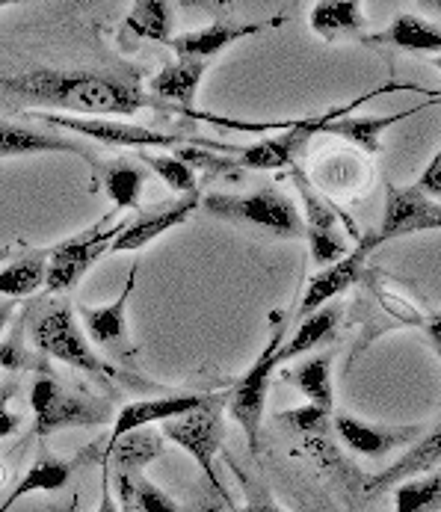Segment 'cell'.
Masks as SVG:
<instances>
[{"label": "cell", "instance_id": "23", "mask_svg": "<svg viewBox=\"0 0 441 512\" xmlns=\"http://www.w3.org/2000/svg\"><path fill=\"white\" fill-rule=\"evenodd\" d=\"M424 107V104H421ZM421 107H415V110H421ZM415 110H403V113H394V116H350V113H344V116H338L335 122H329L326 125V137H341V140H347L350 146L356 148V151H362V154H379L382 151V134L391 128V125H397V122H403V119H409Z\"/></svg>", "mask_w": 441, "mask_h": 512}, {"label": "cell", "instance_id": "24", "mask_svg": "<svg viewBox=\"0 0 441 512\" xmlns=\"http://www.w3.org/2000/svg\"><path fill=\"white\" fill-rule=\"evenodd\" d=\"M341 317H344V305L335 299V302H326L320 305L317 311H311L308 317L299 320V329L294 332L291 341L282 344V353H279V362H294L299 356L317 350L320 344H326L338 326H341Z\"/></svg>", "mask_w": 441, "mask_h": 512}, {"label": "cell", "instance_id": "6", "mask_svg": "<svg viewBox=\"0 0 441 512\" xmlns=\"http://www.w3.org/2000/svg\"><path fill=\"white\" fill-rule=\"evenodd\" d=\"M282 344H285V326L276 329V335L270 338L264 353L255 359V365L234 382V388L225 397V409H228L231 421L246 433V444H249L252 456L261 453V421H264V409H267V397H270L273 370L282 365L279 362Z\"/></svg>", "mask_w": 441, "mask_h": 512}, {"label": "cell", "instance_id": "14", "mask_svg": "<svg viewBox=\"0 0 441 512\" xmlns=\"http://www.w3.org/2000/svg\"><path fill=\"white\" fill-rule=\"evenodd\" d=\"M211 397H214V391L211 394H175V397H157V400L128 403V406H122L116 412V421H113V430L107 436V444L119 441L128 433H137V430H143L148 424H163V421H175V418H181L187 412H196Z\"/></svg>", "mask_w": 441, "mask_h": 512}, {"label": "cell", "instance_id": "15", "mask_svg": "<svg viewBox=\"0 0 441 512\" xmlns=\"http://www.w3.org/2000/svg\"><path fill=\"white\" fill-rule=\"evenodd\" d=\"M282 18H270V21H258V24H234V21H217L211 27L202 30H187L181 36H172L169 48L181 57V60H196V63H208L211 57H217L225 51L231 42L255 36L261 30H273L279 27Z\"/></svg>", "mask_w": 441, "mask_h": 512}, {"label": "cell", "instance_id": "36", "mask_svg": "<svg viewBox=\"0 0 441 512\" xmlns=\"http://www.w3.org/2000/svg\"><path fill=\"white\" fill-rule=\"evenodd\" d=\"M329 418L332 412H320L314 406H302V409H288L279 415L282 424L294 427L296 433H305V436H326V427H329Z\"/></svg>", "mask_w": 441, "mask_h": 512}, {"label": "cell", "instance_id": "27", "mask_svg": "<svg viewBox=\"0 0 441 512\" xmlns=\"http://www.w3.org/2000/svg\"><path fill=\"white\" fill-rule=\"evenodd\" d=\"M160 453H163V436H151V433L137 430V433H128L119 441L107 444L98 453V459H101V465L113 468V474H140Z\"/></svg>", "mask_w": 441, "mask_h": 512}, {"label": "cell", "instance_id": "40", "mask_svg": "<svg viewBox=\"0 0 441 512\" xmlns=\"http://www.w3.org/2000/svg\"><path fill=\"white\" fill-rule=\"evenodd\" d=\"M243 512H285L273 498H261V501H252V504H246Z\"/></svg>", "mask_w": 441, "mask_h": 512}, {"label": "cell", "instance_id": "21", "mask_svg": "<svg viewBox=\"0 0 441 512\" xmlns=\"http://www.w3.org/2000/svg\"><path fill=\"white\" fill-rule=\"evenodd\" d=\"M205 72H208V63H196V60L169 63L163 72L151 77L148 95L169 104V107H178V116H181L184 110H193Z\"/></svg>", "mask_w": 441, "mask_h": 512}, {"label": "cell", "instance_id": "35", "mask_svg": "<svg viewBox=\"0 0 441 512\" xmlns=\"http://www.w3.org/2000/svg\"><path fill=\"white\" fill-rule=\"evenodd\" d=\"M137 160L151 169L166 187H172L178 196H196L199 187H196V169L187 166L178 154H148V151H140Z\"/></svg>", "mask_w": 441, "mask_h": 512}, {"label": "cell", "instance_id": "29", "mask_svg": "<svg viewBox=\"0 0 441 512\" xmlns=\"http://www.w3.org/2000/svg\"><path fill=\"white\" fill-rule=\"evenodd\" d=\"M45 151H66V154H89L74 140H63L36 128H24L15 122H0V160L9 157H27V154H45Z\"/></svg>", "mask_w": 441, "mask_h": 512}, {"label": "cell", "instance_id": "39", "mask_svg": "<svg viewBox=\"0 0 441 512\" xmlns=\"http://www.w3.org/2000/svg\"><path fill=\"white\" fill-rule=\"evenodd\" d=\"M110 468L104 465V480H101V501H98V510L95 512H134L131 510V501L125 498V495H119V501H116V495H113V489H110Z\"/></svg>", "mask_w": 441, "mask_h": 512}, {"label": "cell", "instance_id": "30", "mask_svg": "<svg viewBox=\"0 0 441 512\" xmlns=\"http://www.w3.org/2000/svg\"><path fill=\"white\" fill-rule=\"evenodd\" d=\"M285 379L308 400V406H314L320 412H332L335 394H332V359L329 356L305 359L302 365L288 370Z\"/></svg>", "mask_w": 441, "mask_h": 512}, {"label": "cell", "instance_id": "41", "mask_svg": "<svg viewBox=\"0 0 441 512\" xmlns=\"http://www.w3.org/2000/svg\"><path fill=\"white\" fill-rule=\"evenodd\" d=\"M9 317H12V302H0V332L9 323Z\"/></svg>", "mask_w": 441, "mask_h": 512}, {"label": "cell", "instance_id": "33", "mask_svg": "<svg viewBox=\"0 0 441 512\" xmlns=\"http://www.w3.org/2000/svg\"><path fill=\"white\" fill-rule=\"evenodd\" d=\"M116 489L131 501L134 512H184L160 486H154L143 474H116Z\"/></svg>", "mask_w": 441, "mask_h": 512}, {"label": "cell", "instance_id": "10", "mask_svg": "<svg viewBox=\"0 0 441 512\" xmlns=\"http://www.w3.org/2000/svg\"><path fill=\"white\" fill-rule=\"evenodd\" d=\"M296 175V190H299V199H302V225H305V234L308 237V249H311V261L320 264V267H329L335 261H341L350 249L347 243V234L341 228L338 220V211L317 193V187L308 184V178L302 172Z\"/></svg>", "mask_w": 441, "mask_h": 512}, {"label": "cell", "instance_id": "32", "mask_svg": "<svg viewBox=\"0 0 441 512\" xmlns=\"http://www.w3.org/2000/svg\"><path fill=\"white\" fill-rule=\"evenodd\" d=\"M122 27L128 33H134L137 39L169 45L172 42V30H175V9L166 0H140V3L131 6V12H128Z\"/></svg>", "mask_w": 441, "mask_h": 512}, {"label": "cell", "instance_id": "19", "mask_svg": "<svg viewBox=\"0 0 441 512\" xmlns=\"http://www.w3.org/2000/svg\"><path fill=\"white\" fill-rule=\"evenodd\" d=\"M314 184L332 196L353 199L370 184V166L362 151L341 148L314 163Z\"/></svg>", "mask_w": 441, "mask_h": 512}, {"label": "cell", "instance_id": "20", "mask_svg": "<svg viewBox=\"0 0 441 512\" xmlns=\"http://www.w3.org/2000/svg\"><path fill=\"white\" fill-rule=\"evenodd\" d=\"M365 45H379V48H394V51H409V54H439L441 51V30L439 24L403 12L397 15L385 30L362 36Z\"/></svg>", "mask_w": 441, "mask_h": 512}, {"label": "cell", "instance_id": "4", "mask_svg": "<svg viewBox=\"0 0 441 512\" xmlns=\"http://www.w3.org/2000/svg\"><path fill=\"white\" fill-rule=\"evenodd\" d=\"M202 205L211 217L225 222H249L276 237L296 240L305 234L302 211L279 187H261L255 193H211L202 199Z\"/></svg>", "mask_w": 441, "mask_h": 512}, {"label": "cell", "instance_id": "22", "mask_svg": "<svg viewBox=\"0 0 441 512\" xmlns=\"http://www.w3.org/2000/svg\"><path fill=\"white\" fill-rule=\"evenodd\" d=\"M441 459V433L439 427L433 433H427L424 439L418 441L406 456H400L391 468H385L382 474H376L370 480L368 495H379L391 486H400L406 480H415V477H424L430 471H439Z\"/></svg>", "mask_w": 441, "mask_h": 512}, {"label": "cell", "instance_id": "34", "mask_svg": "<svg viewBox=\"0 0 441 512\" xmlns=\"http://www.w3.org/2000/svg\"><path fill=\"white\" fill-rule=\"evenodd\" d=\"M441 510V477L430 471L424 477L406 480L394 492V512H439Z\"/></svg>", "mask_w": 441, "mask_h": 512}, {"label": "cell", "instance_id": "43", "mask_svg": "<svg viewBox=\"0 0 441 512\" xmlns=\"http://www.w3.org/2000/svg\"><path fill=\"white\" fill-rule=\"evenodd\" d=\"M6 483V468H3V462H0V486Z\"/></svg>", "mask_w": 441, "mask_h": 512}, {"label": "cell", "instance_id": "1", "mask_svg": "<svg viewBox=\"0 0 441 512\" xmlns=\"http://www.w3.org/2000/svg\"><path fill=\"white\" fill-rule=\"evenodd\" d=\"M9 95L27 98L33 104H48L69 110L80 119H131L140 110L175 113L157 98H151L137 80L101 72H66V69H36V72L0 77Z\"/></svg>", "mask_w": 441, "mask_h": 512}, {"label": "cell", "instance_id": "13", "mask_svg": "<svg viewBox=\"0 0 441 512\" xmlns=\"http://www.w3.org/2000/svg\"><path fill=\"white\" fill-rule=\"evenodd\" d=\"M199 208V193L196 196H178L172 202H163L151 211H143L134 222H128L119 237L110 243L107 255H119V252H137L148 246L151 240H157L160 234H166L169 228L175 225H184V222L193 217V211Z\"/></svg>", "mask_w": 441, "mask_h": 512}, {"label": "cell", "instance_id": "3", "mask_svg": "<svg viewBox=\"0 0 441 512\" xmlns=\"http://www.w3.org/2000/svg\"><path fill=\"white\" fill-rule=\"evenodd\" d=\"M30 119L54 125V128H66L74 131L92 143H104L113 148H214V151H237V146H225V143H214L205 137H190V134H166L157 128H146V125H134L128 119H80V116H60V113H30Z\"/></svg>", "mask_w": 441, "mask_h": 512}, {"label": "cell", "instance_id": "16", "mask_svg": "<svg viewBox=\"0 0 441 512\" xmlns=\"http://www.w3.org/2000/svg\"><path fill=\"white\" fill-rule=\"evenodd\" d=\"M98 441L95 444H89V447H83L80 453H74V456H42L39 462H33V468L15 483V489H12V495L3 501V507L0 512H9L21 498H27V495H36V492H60V489H66L69 486V480L74 477V471H80L86 462H89V456H95L98 453Z\"/></svg>", "mask_w": 441, "mask_h": 512}, {"label": "cell", "instance_id": "28", "mask_svg": "<svg viewBox=\"0 0 441 512\" xmlns=\"http://www.w3.org/2000/svg\"><path fill=\"white\" fill-rule=\"evenodd\" d=\"M101 187L104 193L113 199L116 205V214L119 211H137L140 208V196H143V184H146L148 172L140 160H128V157H119V160H110L101 166Z\"/></svg>", "mask_w": 441, "mask_h": 512}, {"label": "cell", "instance_id": "2", "mask_svg": "<svg viewBox=\"0 0 441 512\" xmlns=\"http://www.w3.org/2000/svg\"><path fill=\"white\" fill-rule=\"evenodd\" d=\"M397 89H415V86L388 83V86H379V89H373L368 95H359V98L350 101V104H338V107H332V110H326V113H320V116L299 119V122H285V125H270V128H285V131H282L279 137H267V140H261V143H255V146L240 148L234 166H237V169H261V172L285 169V166H291L296 157L305 151V146H308L314 137H320V134L326 131L329 122H335V119L344 116V113H353L359 104H365V101L382 95V92H397Z\"/></svg>", "mask_w": 441, "mask_h": 512}, {"label": "cell", "instance_id": "7", "mask_svg": "<svg viewBox=\"0 0 441 512\" xmlns=\"http://www.w3.org/2000/svg\"><path fill=\"white\" fill-rule=\"evenodd\" d=\"M116 211H110L104 220L89 225L86 231L74 234L69 240L57 243L54 249H48V273H45V291L48 293H66L107 255L110 243L119 237V231L128 222H113Z\"/></svg>", "mask_w": 441, "mask_h": 512}, {"label": "cell", "instance_id": "38", "mask_svg": "<svg viewBox=\"0 0 441 512\" xmlns=\"http://www.w3.org/2000/svg\"><path fill=\"white\" fill-rule=\"evenodd\" d=\"M12 397H15V385L3 382V385H0V439L15 436L18 427H21V415L9 409V400H12Z\"/></svg>", "mask_w": 441, "mask_h": 512}, {"label": "cell", "instance_id": "5", "mask_svg": "<svg viewBox=\"0 0 441 512\" xmlns=\"http://www.w3.org/2000/svg\"><path fill=\"white\" fill-rule=\"evenodd\" d=\"M33 403V433L51 436L72 427H101L110 421V406L86 391L66 388L57 376L42 373L30 388Z\"/></svg>", "mask_w": 441, "mask_h": 512}, {"label": "cell", "instance_id": "25", "mask_svg": "<svg viewBox=\"0 0 441 512\" xmlns=\"http://www.w3.org/2000/svg\"><path fill=\"white\" fill-rule=\"evenodd\" d=\"M362 285H365L370 291V296L376 299L379 311L391 317V320H388L391 326H415V329H427V326H430L433 314H424L406 293L397 291V288L391 285V279H388L379 267H368V270L362 273Z\"/></svg>", "mask_w": 441, "mask_h": 512}, {"label": "cell", "instance_id": "26", "mask_svg": "<svg viewBox=\"0 0 441 512\" xmlns=\"http://www.w3.org/2000/svg\"><path fill=\"white\" fill-rule=\"evenodd\" d=\"M311 30L326 39V42H338L347 36H359L368 27L365 9L356 0H326V3H314L308 12Z\"/></svg>", "mask_w": 441, "mask_h": 512}, {"label": "cell", "instance_id": "18", "mask_svg": "<svg viewBox=\"0 0 441 512\" xmlns=\"http://www.w3.org/2000/svg\"><path fill=\"white\" fill-rule=\"evenodd\" d=\"M335 430L341 441L359 453V456H368V459H382L388 456L394 447L400 444H409L421 433V427H388V424H370V421H362L356 415H335Z\"/></svg>", "mask_w": 441, "mask_h": 512}, {"label": "cell", "instance_id": "42", "mask_svg": "<svg viewBox=\"0 0 441 512\" xmlns=\"http://www.w3.org/2000/svg\"><path fill=\"white\" fill-rule=\"evenodd\" d=\"M202 512H228V510L222 507L220 501H211V504H205V507H202Z\"/></svg>", "mask_w": 441, "mask_h": 512}, {"label": "cell", "instance_id": "8", "mask_svg": "<svg viewBox=\"0 0 441 512\" xmlns=\"http://www.w3.org/2000/svg\"><path fill=\"white\" fill-rule=\"evenodd\" d=\"M33 344L63 362V365H72L77 370H86V373H95V376H116V367L107 365L95 350L92 344L86 341V335L80 332L77 326V317H74L72 305L57 299L51 302L33 323Z\"/></svg>", "mask_w": 441, "mask_h": 512}, {"label": "cell", "instance_id": "17", "mask_svg": "<svg viewBox=\"0 0 441 512\" xmlns=\"http://www.w3.org/2000/svg\"><path fill=\"white\" fill-rule=\"evenodd\" d=\"M137 270L140 264L131 267L128 273V285L116 296V302L110 305H98V308H86L80 305V320H83V335L89 344L101 347V350H122L128 341V299L137 288Z\"/></svg>", "mask_w": 441, "mask_h": 512}, {"label": "cell", "instance_id": "37", "mask_svg": "<svg viewBox=\"0 0 441 512\" xmlns=\"http://www.w3.org/2000/svg\"><path fill=\"white\" fill-rule=\"evenodd\" d=\"M421 196H427L430 202H439L441 196V154L436 151L427 163V169L421 172V178L412 184Z\"/></svg>", "mask_w": 441, "mask_h": 512}, {"label": "cell", "instance_id": "9", "mask_svg": "<svg viewBox=\"0 0 441 512\" xmlns=\"http://www.w3.org/2000/svg\"><path fill=\"white\" fill-rule=\"evenodd\" d=\"M225 397L222 391H214V397L196 409V412H187L175 421H163V439H169L172 444L184 447L196 465L202 468V474L208 477L211 489L222 495V501L228 504V495H225V486L217 477V468H214V456L222 447V439H225V427H222V409H225Z\"/></svg>", "mask_w": 441, "mask_h": 512}, {"label": "cell", "instance_id": "31", "mask_svg": "<svg viewBox=\"0 0 441 512\" xmlns=\"http://www.w3.org/2000/svg\"><path fill=\"white\" fill-rule=\"evenodd\" d=\"M45 273H48V249L24 252L21 258L0 267V296L18 299L36 293L45 285Z\"/></svg>", "mask_w": 441, "mask_h": 512}, {"label": "cell", "instance_id": "11", "mask_svg": "<svg viewBox=\"0 0 441 512\" xmlns=\"http://www.w3.org/2000/svg\"><path fill=\"white\" fill-rule=\"evenodd\" d=\"M441 208L439 202H430L415 187H385V214L379 222V231H373L376 243H388L397 237H409L418 231H439Z\"/></svg>", "mask_w": 441, "mask_h": 512}, {"label": "cell", "instance_id": "44", "mask_svg": "<svg viewBox=\"0 0 441 512\" xmlns=\"http://www.w3.org/2000/svg\"><path fill=\"white\" fill-rule=\"evenodd\" d=\"M3 6H9V3H6V0H0V9H3Z\"/></svg>", "mask_w": 441, "mask_h": 512}, {"label": "cell", "instance_id": "12", "mask_svg": "<svg viewBox=\"0 0 441 512\" xmlns=\"http://www.w3.org/2000/svg\"><path fill=\"white\" fill-rule=\"evenodd\" d=\"M376 249H379L376 237L368 234V237H362L359 246H356L353 252H347L341 261L323 267V270L308 282L305 293H302V302H299V308H296V317H299V320L308 317V314L317 311L320 305L335 302L341 293H347L356 282H362V273L368 270V258Z\"/></svg>", "mask_w": 441, "mask_h": 512}]
</instances>
